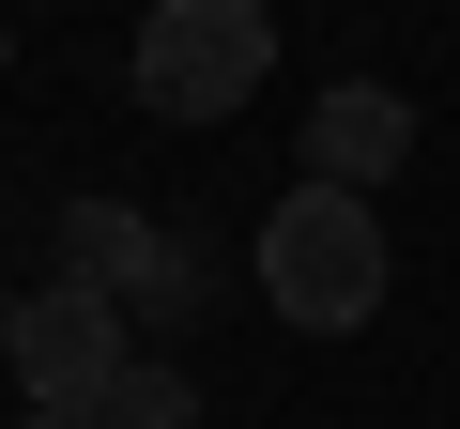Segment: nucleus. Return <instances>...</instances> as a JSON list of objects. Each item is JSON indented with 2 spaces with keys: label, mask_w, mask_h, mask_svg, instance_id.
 <instances>
[{
  "label": "nucleus",
  "mask_w": 460,
  "mask_h": 429,
  "mask_svg": "<svg viewBox=\"0 0 460 429\" xmlns=\"http://www.w3.org/2000/svg\"><path fill=\"white\" fill-rule=\"evenodd\" d=\"M384 214L368 199H338V184H292L277 214H261V292H277V322L292 337H353L368 307H384Z\"/></svg>",
  "instance_id": "nucleus-1"
},
{
  "label": "nucleus",
  "mask_w": 460,
  "mask_h": 429,
  "mask_svg": "<svg viewBox=\"0 0 460 429\" xmlns=\"http://www.w3.org/2000/svg\"><path fill=\"white\" fill-rule=\"evenodd\" d=\"M277 77V16L261 0H154L138 16V108L154 123H230Z\"/></svg>",
  "instance_id": "nucleus-2"
},
{
  "label": "nucleus",
  "mask_w": 460,
  "mask_h": 429,
  "mask_svg": "<svg viewBox=\"0 0 460 429\" xmlns=\"http://www.w3.org/2000/svg\"><path fill=\"white\" fill-rule=\"evenodd\" d=\"M0 353H16V383H31V414H93V398H108V368H123L138 337H123V307H108V292H77V276H47V292H31L16 322H0Z\"/></svg>",
  "instance_id": "nucleus-3"
},
{
  "label": "nucleus",
  "mask_w": 460,
  "mask_h": 429,
  "mask_svg": "<svg viewBox=\"0 0 460 429\" xmlns=\"http://www.w3.org/2000/svg\"><path fill=\"white\" fill-rule=\"evenodd\" d=\"M62 276L108 292L123 337H138V322H184V292H199L184 231H154V214H123V199H77V214H62Z\"/></svg>",
  "instance_id": "nucleus-4"
},
{
  "label": "nucleus",
  "mask_w": 460,
  "mask_h": 429,
  "mask_svg": "<svg viewBox=\"0 0 460 429\" xmlns=\"http://www.w3.org/2000/svg\"><path fill=\"white\" fill-rule=\"evenodd\" d=\"M399 153H414V108H399V92H368V77H353V92H323V108H307V184L368 199Z\"/></svg>",
  "instance_id": "nucleus-5"
},
{
  "label": "nucleus",
  "mask_w": 460,
  "mask_h": 429,
  "mask_svg": "<svg viewBox=\"0 0 460 429\" xmlns=\"http://www.w3.org/2000/svg\"><path fill=\"white\" fill-rule=\"evenodd\" d=\"M93 429H199V398H184V368L123 353V368H108V398H93Z\"/></svg>",
  "instance_id": "nucleus-6"
},
{
  "label": "nucleus",
  "mask_w": 460,
  "mask_h": 429,
  "mask_svg": "<svg viewBox=\"0 0 460 429\" xmlns=\"http://www.w3.org/2000/svg\"><path fill=\"white\" fill-rule=\"evenodd\" d=\"M16 429H93V414H16Z\"/></svg>",
  "instance_id": "nucleus-7"
},
{
  "label": "nucleus",
  "mask_w": 460,
  "mask_h": 429,
  "mask_svg": "<svg viewBox=\"0 0 460 429\" xmlns=\"http://www.w3.org/2000/svg\"><path fill=\"white\" fill-rule=\"evenodd\" d=\"M0 322H16V292H0Z\"/></svg>",
  "instance_id": "nucleus-8"
}]
</instances>
